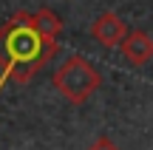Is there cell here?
<instances>
[{"label":"cell","mask_w":153,"mask_h":150,"mask_svg":"<svg viewBox=\"0 0 153 150\" xmlns=\"http://www.w3.org/2000/svg\"><path fill=\"white\" fill-rule=\"evenodd\" d=\"M119 51H122V57H125L131 65H145V62L153 60V37L148 31H142V28H133V31H128V37L122 40Z\"/></svg>","instance_id":"4"},{"label":"cell","mask_w":153,"mask_h":150,"mask_svg":"<svg viewBox=\"0 0 153 150\" xmlns=\"http://www.w3.org/2000/svg\"><path fill=\"white\" fill-rule=\"evenodd\" d=\"M28 20H31V26L37 28V31H43L45 37H51V40H57V37H60V31H62V20L51 9L28 11Z\"/></svg>","instance_id":"5"},{"label":"cell","mask_w":153,"mask_h":150,"mask_svg":"<svg viewBox=\"0 0 153 150\" xmlns=\"http://www.w3.org/2000/svg\"><path fill=\"white\" fill-rule=\"evenodd\" d=\"M57 54V40L45 37L31 26L28 11H17L0 26V68L17 85L31 82V77Z\"/></svg>","instance_id":"1"},{"label":"cell","mask_w":153,"mask_h":150,"mask_svg":"<svg viewBox=\"0 0 153 150\" xmlns=\"http://www.w3.org/2000/svg\"><path fill=\"white\" fill-rule=\"evenodd\" d=\"M51 82H54V88L62 94L65 102L82 105V102H88L94 94H97V88L102 85V77H99V71L85 60V57L74 54L54 71Z\"/></svg>","instance_id":"2"},{"label":"cell","mask_w":153,"mask_h":150,"mask_svg":"<svg viewBox=\"0 0 153 150\" xmlns=\"http://www.w3.org/2000/svg\"><path fill=\"white\" fill-rule=\"evenodd\" d=\"M128 31H131V28L125 26V20H122L116 11H102V14L91 23V37L97 40L102 48H119L122 40L128 37Z\"/></svg>","instance_id":"3"},{"label":"cell","mask_w":153,"mask_h":150,"mask_svg":"<svg viewBox=\"0 0 153 150\" xmlns=\"http://www.w3.org/2000/svg\"><path fill=\"white\" fill-rule=\"evenodd\" d=\"M85 150H119V147H116L114 142L108 139V136H99V139H94V142H91V145H88Z\"/></svg>","instance_id":"6"}]
</instances>
